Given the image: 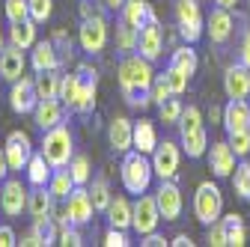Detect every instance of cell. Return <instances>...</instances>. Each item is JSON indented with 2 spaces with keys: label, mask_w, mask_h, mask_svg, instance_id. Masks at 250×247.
<instances>
[{
  "label": "cell",
  "mask_w": 250,
  "mask_h": 247,
  "mask_svg": "<svg viewBox=\"0 0 250 247\" xmlns=\"http://www.w3.org/2000/svg\"><path fill=\"white\" fill-rule=\"evenodd\" d=\"M3 9H6V21H9V24L27 21V18H30V0H6Z\"/></svg>",
  "instance_id": "cell-43"
},
{
  "label": "cell",
  "mask_w": 250,
  "mask_h": 247,
  "mask_svg": "<svg viewBox=\"0 0 250 247\" xmlns=\"http://www.w3.org/2000/svg\"><path fill=\"white\" fill-rule=\"evenodd\" d=\"M39 104V96H36V81L33 78H18L12 86H9V107L15 113H33Z\"/></svg>",
  "instance_id": "cell-13"
},
{
  "label": "cell",
  "mask_w": 250,
  "mask_h": 247,
  "mask_svg": "<svg viewBox=\"0 0 250 247\" xmlns=\"http://www.w3.org/2000/svg\"><path fill=\"white\" fill-rule=\"evenodd\" d=\"M149 96H152V104H164L173 92H170V86H167V81H164V75H155V81H152V86H149Z\"/></svg>",
  "instance_id": "cell-47"
},
{
  "label": "cell",
  "mask_w": 250,
  "mask_h": 247,
  "mask_svg": "<svg viewBox=\"0 0 250 247\" xmlns=\"http://www.w3.org/2000/svg\"><path fill=\"white\" fill-rule=\"evenodd\" d=\"M214 3H217V6H224V9H229V12H232V9L238 6V0H214Z\"/></svg>",
  "instance_id": "cell-58"
},
{
  "label": "cell",
  "mask_w": 250,
  "mask_h": 247,
  "mask_svg": "<svg viewBox=\"0 0 250 247\" xmlns=\"http://www.w3.org/2000/svg\"><path fill=\"white\" fill-rule=\"evenodd\" d=\"M24 170H27V182L33 185V188H42V185H48V182H51V173H54V167L48 164V158L42 155V152H33Z\"/></svg>",
  "instance_id": "cell-28"
},
{
  "label": "cell",
  "mask_w": 250,
  "mask_h": 247,
  "mask_svg": "<svg viewBox=\"0 0 250 247\" xmlns=\"http://www.w3.org/2000/svg\"><path fill=\"white\" fill-rule=\"evenodd\" d=\"M24 69H27V54H24V48H18V45L9 42L3 48V54H0V78L9 81V83H15L18 78H24Z\"/></svg>",
  "instance_id": "cell-19"
},
{
  "label": "cell",
  "mask_w": 250,
  "mask_h": 247,
  "mask_svg": "<svg viewBox=\"0 0 250 247\" xmlns=\"http://www.w3.org/2000/svg\"><path fill=\"white\" fill-rule=\"evenodd\" d=\"M247 6H250V0H247Z\"/></svg>",
  "instance_id": "cell-60"
},
{
  "label": "cell",
  "mask_w": 250,
  "mask_h": 247,
  "mask_svg": "<svg viewBox=\"0 0 250 247\" xmlns=\"http://www.w3.org/2000/svg\"><path fill=\"white\" fill-rule=\"evenodd\" d=\"M104 244H107V247H128V235H125V229L110 226V229L104 232Z\"/></svg>",
  "instance_id": "cell-50"
},
{
  "label": "cell",
  "mask_w": 250,
  "mask_h": 247,
  "mask_svg": "<svg viewBox=\"0 0 250 247\" xmlns=\"http://www.w3.org/2000/svg\"><path fill=\"white\" fill-rule=\"evenodd\" d=\"M179 131H182V152L188 158H203L208 152V131H206V122L200 107L188 104L182 119H179Z\"/></svg>",
  "instance_id": "cell-1"
},
{
  "label": "cell",
  "mask_w": 250,
  "mask_h": 247,
  "mask_svg": "<svg viewBox=\"0 0 250 247\" xmlns=\"http://www.w3.org/2000/svg\"><path fill=\"white\" fill-rule=\"evenodd\" d=\"M33 122L42 131L60 125V122H62V102L60 99H39V104L33 110Z\"/></svg>",
  "instance_id": "cell-24"
},
{
  "label": "cell",
  "mask_w": 250,
  "mask_h": 247,
  "mask_svg": "<svg viewBox=\"0 0 250 247\" xmlns=\"http://www.w3.org/2000/svg\"><path fill=\"white\" fill-rule=\"evenodd\" d=\"M3 48H6V42H3V30H0V54H3Z\"/></svg>",
  "instance_id": "cell-59"
},
{
  "label": "cell",
  "mask_w": 250,
  "mask_h": 247,
  "mask_svg": "<svg viewBox=\"0 0 250 247\" xmlns=\"http://www.w3.org/2000/svg\"><path fill=\"white\" fill-rule=\"evenodd\" d=\"M33 229L39 232V238H42L45 247L57 244V238H60V224L51 218V214H48V218H36V221H33Z\"/></svg>",
  "instance_id": "cell-38"
},
{
  "label": "cell",
  "mask_w": 250,
  "mask_h": 247,
  "mask_svg": "<svg viewBox=\"0 0 250 247\" xmlns=\"http://www.w3.org/2000/svg\"><path fill=\"white\" fill-rule=\"evenodd\" d=\"M247 102H250V99H247Z\"/></svg>",
  "instance_id": "cell-62"
},
{
  "label": "cell",
  "mask_w": 250,
  "mask_h": 247,
  "mask_svg": "<svg viewBox=\"0 0 250 247\" xmlns=\"http://www.w3.org/2000/svg\"><path fill=\"white\" fill-rule=\"evenodd\" d=\"M232 30H235V21H232V12L224 9V6H214L206 18V36L214 42V45H227L232 39Z\"/></svg>",
  "instance_id": "cell-14"
},
{
  "label": "cell",
  "mask_w": 250,
  "mask_h": 247,
  "mask_svg": "<svg viewBox=\"0 0 250 247\" xmlns=\"http://www.w3.org/2000/svg\"><path fill=\"white\" fill-rule=\"evenodd\" d=\"M0 81H3V78H0Z\"/></svg>",
  "instance_id": "cell-61"
},
{
  "label": "cell",
  "mask_w": 250,
  "mask_h": 247,
  "mask_svg": "<svg viewBox=\"0 0 250 247\" xmlns=\"http://www.w3.org/2000/svg\"><path fill=\"white\" fill-rule=\"evenodd\" d=\"M27 188L21 179H3V188H0V208H3L6 218H18L21 211H27Z\"/></svg>",
  "instance_id": "cell-12"
},
{
  "label": "cell",
  "mask_w": 250,
  "mask_h": 247,
  "mask_svg": "<svg viewBox=\"0 0 250 247\" xmlns=\"http://www.w3.org/2000/svg\"><path fill=\"white\" fill-rule=\"evenodd\" d=\"M161 75H164V81H167V86H170L173 96H182V92L188 89V83H191V75L182 72V69H176V66H167Z\"/></svg>",
  "instance_id": "cell-40"
},
{
  "label": "cell",
  "mask_w": 250,
  "mask_h": 247,
  "mask_svg": "<svg viewBox=\"0 0 250 247\" xmlns=\"http://www.w3.org/2000/svg\"><path fill=\"white\" fill-rule=\"evenodd\" d=\"M78 188L75 185V179H72V173H69V167H57L54 173H51V182H48V191L54 194V200H69V194Z\"/></svg>",
  "instance_id": "cell-31"
},
{
  "label": "cell",
  "mask_w": 250,
  "mask_h": 247,
  "mask_svg": "<svg viewBox=\"0 0 250 247\" xmlns=\"http://www.w3.org/2000/svg\"><path fill=\"white\" fill-rule=\"evenodd\" d=\"M89 197H92V206H96V211H107V206H110V200H113L107 179H92V185H89Z\"/></svg>",
  "instance_id": "cell-37"
},
{
  "label": "cell",
  "mask_w": 250,
  "mask_h": 247,
  "mask_svg": "<svg viewBox=\"0 0 250 247\" xmlns=\"http://www.w3.org/2000/svg\"><path fill=\"white\" fill-rule=\"evenodd\" d=\"M107 140L116 152H131L134 149V122L125 119V116H116L110 125H107Z\"/></svg>",
  "instance_id": "cell-22"
},
{
  "label": "cell",
  "mask_w": 250,
  "mask_h": 247,
  "mask_svg": "<svg viewBox=\"0 0 250 247\" xmlns=\"http://www.w3.org/2000/svg\"><path fill=\"white\" fill-rule=\"evenodd\" d=\"M54 194L48 191V185H42V188H33L27 194V211H30V218H48V214L54 211Z\"/></svg>",
  "instance_id": "cell-27"
},
{
  "label": "cell",
  "mask_w": 250,
  "mask_h": 247,
  "mask_svg": "<svg viewBox=\"0 0 250 247\" xmlns=\"http://www.w3.org/2000/svg\"><path fill=\"white\" fill-rule=\"evenodd\" d=\"M161 224V208H158V200L155 194H140L137 203H134V218H131V229L143 238L149 232H155Z\"/></svg>",
  "instance_id": "cell-8"
},
{
  "label": "cell",
  "mask_w": 250,
  "mask_h": 247,
  "mask_svg": "<svg viewBox=\"0 0 250 247\" xmlns=\"http://www.w3.org/2000/svg\"><path fill=\"white\" fill-rule=\"evenodd\" d=\"M116 81L122 92H134V89H149L155 81V69H152V60L134 54H125L116 66Z\"/></svg>",
  "instance_id": "cell-2"
},
{
  "label": "cell",
  "mask_w": 250,
  "mask_h": 247,
  "mask_svg": "<svg viewBox=\"0 0 250 247\" xmlns=\"http://www.w3.org/2000/svg\"><path fill=\"white\" fill-rule=\"evenodd\" d=\"M36 96L39 99H60V75H57V69H51V72H36Z\"/></svg>",
  "instance_id": "cell-32"
},
{
  "label": "cell",
  "mask_w": 250,
  "mask_h": 247,
  "mask_svg": "<svg viewBox=\"0 0 250 247\" xmlns=\"http://www.w3.org/2000/svg\"><path fill=\"white\" fill-rule=\"evenodd\" d=\"M227 140H229V146H232V152L238 158L250 155V128L247 131H232V134H227Z\"/></svg>",
  "instance_id": "cell-45"
},
{
  "label": "cell",
  "mask_w": 250,
  "mask_h": 247,
  "mask_svg": "<svg viewBox=\"0 0 250 247\" xmlns=\"http://www.w3.org/2000/svg\"><path fill=\"white\" fill-rule=\"evenodd\" d=\"M224 92H227V99H247L250 96V69L244 63H235L224 72Z\"/></svg>",
  "instance_id": "cell-20"
},
{
  "label": "cell",
  "mask_w": 250,
  "mask_h": 247,
  "mask_svg": "<svg viewBox=\"0 0 250 247\" xmlns=\"http://www.w3.org/2000/svg\"><path fill=\"white\" fill-rule=\"evenodd\" d=\"M170 66H176V69H182V72H188V75H194L197 72V66H200V60H197V51L191 48V45H179L176 51H173V57H170Z\"/></svg>",
  "instance_id": "cell-33"
},
{
  "label": "cell",
  "mask_w": 250,
  "mask_h": 247,
  "mask_svg": "<svg viewBox=\"0 0 250 247\" xmlns=\"http://www.w3.org/2000/svg\"><path fill=\"white\" fill-rule=\"evenodd\" d=\"M155 200H158V208H161V218L164 221H179L182 218V208H185V197L179 191L176 179H164L155 191Z\"/></svg>",
  "instance_id": "cell-11"
},
{
  "label": "cell",
  "mask_w": 250,
  "mask_h": 247,
  "mask_svg": "<svg viewBox=\"0 0 250 247\" xmlns=\"http://www.w3.org/2000/svg\"><path fill=\"white\" fill-rule=\"evenodd\" d=\"M107 224L116 226V229H131V218H134V203H128L125 197H113L110 206H107Z\"/></svg>",
  "instance_id": "cell-26"
},
{
  "label": "cell",
  "mask_w": 250,
  "mask_h": 247,
  "mask_svg": "<svg viewBox=\"0 0 250 247\" xmlns=\"http://www.w3.org/2000/svg\"><path fill=\"white\" fill-rule=\"evenodd\" d=\"M235 158H238V155L232 152L229 140H217V143L208 146V170H211L217 179L232 176V170H235Z\"/></svg>",
  "instance_id": "cell-17"
},
{
  "label": "cell",
  "mask_w": 250,
  "mask_h": 247,
  "mask_svg": "<svg viewBox=\"0 0 250 247\" xmlns=\"http://www.w3.org/2000/svg\"><path fill=\"white\" fill-rule=\"evenodd\" d=\"M3 152H6L12 170H24L27 161H30V155H33L30 134H27V131H9V134H6V143H3Z\"/></svg>",
  "instance_id": "cell-16"
},
{
  "label": "cell",
  "mask_w": 250,
  "mask_h": 247,
  "mask_svg": "<svg viewBox=\"0 0 250 247\" xmlns=\"http://www.w3.org/2000/svg\"><path fill=\"white\" fill-rule=\"evenodd\" d=\"M179 164H182V149L173 143V140H164L155 146L152 152V170L161 182L164 179H176L179 176Z\"/></svg>",
  "instance_id": "cell-9"
},
{
  "label": "cell",
  "mask_w": 250,
  "mask_h": 247,
  "mask_svg": "<svg viewBox=\"0 0 250 247\" xmlns=\"http://www.w3.org/2000/svg\"><path fill=\"white\" fill-rule=\"evenodd\" d=\"M155 146H158V131H155V125L149 119L134 122V149L143 152V155H152Z\"/></svg>",
  "instance_id": "cell-29"
},
{
  "label": "cell",
  "mask_w": 250,
  "mask_h": 247,
  "mask_svg": "<svg viewBox=\"0 0 250 247\" xmlns=\"http://www.w3.org/2000/svg\"><path fill=\"white\" fill-rule=\"evenodd\" d=\"M57 244H62V247H81V244H83V235H81V229H78L75 224L60 226V238H57Z\"/></svg>",
  "instance_id": "cell-48"
},
{
  "label": "cell",
  "mask_w": 250,
  "mask_h": 247,
  "mask_svg": "<svg viewBox=\"0 0 250 247\" xmlns=\"http://www.w3.org/2000/svg\"><path fill=\"white\" fill-rule=\"evenodd\" d=\"M66 203H69V214H72V224H75V226L92 224L96 206H92V197H89V188H86V185H78V188L69 194Z\"/></svg>",
  "instance_id": "cell-18"
},
{
  "label": "cell",
  "mask_w": 250,
  "mask_h": 247,
  "mask_svg": "<svg viewBox=\"0 0 250 247\" xmlns=\"http://www.w3.org/2000/svg\"><path fill=\"white\" fill-rule=\"evenodd\" d=\"M137 54L146 57V60H158L164 54V33H161V21L152 18L149 24L140 27V36H137Z\"/></svg>",
  "instance_id": "cell-15"
},
{
  "label": "cell",
  "mask_w": 250,
  "mask_h": 247,
  "mask_svg": "<svg viewBox=\"0 0 250 247\" xmlns=\"http://www.w3.org/2000/svg\"><path fill=\"white\" fill-rule=\"evenodd\" d=\"M42 155L48 158V164L57 170V167H69V161L75 158V140H72V131L69 125H54L48 131H42Z\"/></svg>",
  "instance_id": "cell-4"
},
{
  "label": "cell",
  "mask_w": 250,
  "mask_h": 247,
  "mask_svg": "<svg viewBox=\"0 0 250 247\" xmlns=\"http://www.w3.org/2000/svg\"><path fill=\"white\" fill-rule=\"evenodd\" d=\"M143 247H164V244H170L164 235H158V232H149V235H143V241H140Z\"/></svg>",
  "instance_id": "cell-54"
},
{
  "label": "cell",
  "mask_w": 250,
  "mask_h": 247,
  "mask_svg": "<svg viewBox=\"0 0 250 247\" xmlns=\"http://www.w3.org/2000/svg\"><path fill=\"white\" fill-rule=\"evenodd\" d=\"M224 128L227 134L250 128V102L247 99H229V104L224 107Z\"/></svg>",
  "instance_id": "cell-21"
},
{
  "label": "cell",
  "mask_w": 250,
  "mask_h": 247,
  "mask_svg": "<svg viewBox=\"0 0 250 247\" xmlns=\"http://www.w3.org/2000/svg\"><path fill=\"white\" fill-rule=\"evenodd\" d=\"M194 218L208 226L217 218H224V194L214 182H200L197 185V194H194Z\"/></svg>",
  "instance_id": "cell-6"
},
{
  "label": "cell",
  "mask_w": 250,
  "mask_h": 247,
  "mask_svg": "<svg viewBox=\"0 0 250 247\" xmlns=\"http://www.w3.org/2000/svg\"><path fill=\"white\" fill-rule=\"evenodd\" d=\"M152 12L155 9L149 6V0H125L122 9H119V21H125V24L134 27V30H140L143 24H149Z\"/></svg>",
  "instance_id": "cell-25"
},
{
  "label": "cell",
  "mask_w": 250,
  "mask_h": 247,
  "mask_svg": "<svg viewBox=\"0 0 250 247\" xmlns=\"http://www.w3.org/2000/svg\"><path fill=\"white\" fill-rule=\"evenodd\" d=\"M173 15H176L179 36L188 45H194L206 36V18H203V9H200V0H176Z\"/></svg>",
  "instance_id": "cell-5"
},
{
  "label": "cell",
  "mask_w": 250,
  "mask_h": 247,
  "mask_svg": "<svg viewBox=\"0 0 250 247\" xmlns=\"http://www.w3.org/2000/svg\"><path fill=\"white\" fill-rule=\"evenodd\" d=\"M227 247H244L247 244V229L241 224V214H227Z\"/></svg>",
  "instance_id": "cell-36"
},
{
  "label": "cell",
  "mask_w": 250,
  "mask_h": 247,
  "mask_svg": "<svg viewBox=\"0 0 250 247\" xmlns=\"http://www.w3.org/2000/svg\"><path fill=\"white\" fill-rule=\"evenodd\" d=\"M152 161L143 155V152L131 149V152H125V158H122V167H119V179H122V188L128 191V194H146L149 191V185H152Z\"/></svg>",
  "instance_id": "cell-3"
},
{
  "label": "cell",
  "mask_w": 250,
  "mask_h": 247,
  "mask_svg": "<svg viewBox=\"0 0 250 247\" xmlns=\"http://www.w3.org/2000/svg\"><path fill=\"white\" fill-rule=\"evenodd\" d=\"M69 173H72L75 185H89V179H92V173H89V158H86V155H75V158L69 161Z\"/></svg>",
  "instance_id": "cell-42"
},
{
  "label": "cell",
  "mask_w": 250,
  "mask_h": 247,
  "mask_svg": "<svg viewBox=\"0 0 250 247\" xmlns=\"http://www.w3.org/2000/svg\"><path fill=\"white\" fill-rule=\"evenodd\" d=\"M238 63H244L250 69V30H244L241 36V45H238Z\"/></svg>",
  "instance_id": "cell-51"
},
{
  "label": "cell",
  "mask_w": 250,
  "mask_h": 247,
  "mask_svg": "<svg viewBox=\"0 0 250 247\" xmlns=\"http://www.w3.org/2000/svg\"><path fill=\"white\" fill-rule=\"evenodd\" d=\"M182 113H185V104H182L176 96H170L164 104H158V119L164 122V125H179Z\"/></svg>",
  "instance_id": "cell-39"
},
{
  "label": "cell",
  "mask_w": 250,
  "mask_h": 247,
  "mask_svg": "<svg viewBox=\"0 0 250 247\" xmlns=\"http://www.w3.org/2000/svg\"><path fill=\"white\" fill-rule=\"evenodd\" d=\"M18 244V235L12 226H0V247H15Z\"/></svg>",
  "instance_id": "cell-53"
},
{
  "label": "cell",
  "mask_w": 250,
  "mask_h": 247,
  "mask_svg": "<svg viewBox=\"0 0 250 247\" xmlns=\"http://www.w3.org/2000/svg\"><path fill=\"white\" fill-rule=\"evenodd\" d=\"M232 188H235V197L238 200H250V161L241 158V164H235L232 170Z\"/></svg>",
  "instance_id": "cell-35"
},
{
  "label": "cell",
  "mask_w": 250,
  "mask_h": 247,
  "mask_svg": "<svg viewBox=\"0 0 250 247\" xmlns=\"http://www.w3.org/2000/svg\"><path fill=\"white\" fill-rule=\"evenodd\" d=\"M102 3H104V9H113V12H119L125 0H102Z\"/></svg>",
  "instance_id": "cell-57"
},
{
  "label": "cell",
  "mask_w": 250,
  "mask_h": 247,
  "mask_svg": "<svg viewBox=\"0 0 250 247\" xmlns=\"http://www.w3.org/2000/svg\"><path fill=\"white\" fill-rule=\"evenodd\" d=\"M78 99H75V110L78 113H89L92 107H96V92H99V72L81 63L78 66Z\"/></svg>",
  "instance_id": "cell-10"
},
{
  "label": "cell",
  "mask_w": 250,
  "mask_h": 247,
  "mask_svg": "<svg viewBox=\"0 0 250 247\" xmlns=\"http://www.w3.org/2000/svg\"><path fill=\"white\" fill-rule=\"evenodd\" d=\"M107 36H110V30L102 15H89L78 27V42H81V51L86 54H102L107 48Z\"/></svg>",
  "instance_id": "cell-7"
},
{
  "label": "cell",
  "mask_w": 250,
  "mask_h": 247,
  "mask_svg": "<svg viewBox=\"0 0 250 247\" xmlns=\"http://www.w3.org/2000/svg\"><path fill=\"white\" fill-rule=\"evenodd\" d=\"M30 66H33L36 72L60 69V51H57V42H54V39L36 42L33 48H30Z\"/></svg>",
  "instance_id": "cell-23"
},
{
  "label": "cell",
  "mask_w": 250,
  "mask_h": 247,
  "mask_svg": "<svg viewBox=\"0 0 250 247\" xmlns=\"http://www.w3.org/2000/svg\"><path fill=\"white\" fill-rule=\"evenodd\" d=\"M137 36H140V30H134V27H128L125 21H119L116 24V51L125 57V54H134L137 51Z\"/></svg>",
  "instance_id": "cell-34"
},
{
  "label": "cell",
  "mask_w": 250,
  "mask_h": 247,
  "mask_svg": "<svg viewBox=\"0 0 250 247\" xmlns=\"http://www.w3.org/2000/svg\"><path fill=\"white\" fill-rule=\"evenodd\" d=\"M206 241L211 247H227V221L224 218H217L214 224L206 226Z\"/></svg>",
  "instance_id": "cell-44"
},
{
  "label": "cell",
  "mask_w": 250,
  "mask_h": 247,
  "mask_svg": "<svg viewBox=\"0 0 250 247\" xmlns=\"http://www.w3.org/2000/svg\"><path fill=\"white\" fill-rule=\"evenodd\" d=\"M54 12V0H30V18L36 24H45Z\"/></svg>",
  "instance_id": "cell-46"
},
{
  "label": "cell",
  "mask_w": 250,
  "mask_h": 247,
  "mask_svg": "<svg viewBox=\"0 0 250 247\" xmlns=\"http://www.w3.org/2000/svg\"><path fill=\"white\" fill-rule=\"evenodd\" d=\"M9 42L18 45V48H24V51H30V48L39 42V39H36V21L27 18V21L12 24V27H9Z\"/></svg>",
  "instance_id": "cell-30"
},
{
  "label": "cell",
  "mask_w": 250,
  "mask_h": 247,
  "mask_svg": "<svg viewBox=\"0 0 250 247\" xmlns=\"http://www.w3.org/2000/svg\"><path fill=\"white\" fill-rule=\"evenodd\" d=\"M18 244H21V247H45L36 229H27V232H24V235L18 238Z\"/></svg>",
  "instance_id": "cell-52"
},
{
  "label": "cell",
  "mask_w": 250,
  "mask_h": 247,
  "mask_svg": "<svg viewBox=\"0 0 250 247\" xmlns=\"http://www.w3.org/2000/svg\"><path fill=\"white\" fill-rule=\"evenodd\" d=\"M75 99H78V75H62V81H60V102L69 110H75Z\"/></svg>",
  "instance_id": "cell-41"
},
{
  "label": "cell",
  "mask_w": 250,
  "mask_h": 247,
  "mask_svg": "<svg viewBox=\"0 0 250 247\" xmlns=\"http://www.w3.org/2000/svg\"><path fill=\"white\" fill-rule=\"evenodd\" d=\"M9 158H6V152L3 149H0V182H3V179H9Z\"/></svg>",
  "instance_id": "cell-55"
},
{
  "label": "cell",
  "mask_w": 250,
  "mask_h": 247,
  "mask_svg": "<svg viewBox=\"0 0 250 247\" xmlns=\"http://www.w3.org/2000/svg\"><path fill=\"white\" fill-rule=\"evenodd\" d=\"M170 244H173V247H191L194 241H191V238H188V235H176V238H173Z\"/></svg>",
  "instance_id": "cell-56"
},
{
  "label": "cell",
  "mask_w": 250,
  "mask_h": 247,
  "mask_svg": "<svg viewBox=\"0 0 250 247\" xmlns=\"http://www.w3.org/2000/svg\"><path fill=\"white\" fill-rule=\"evenodd\" d=\"M51 218L60 224V226H69L72 224V214H69V203L66 200H57V206H54V211H51Z\"/></svg>",
  "instance_id": "cell-49"
}]
</instances>
